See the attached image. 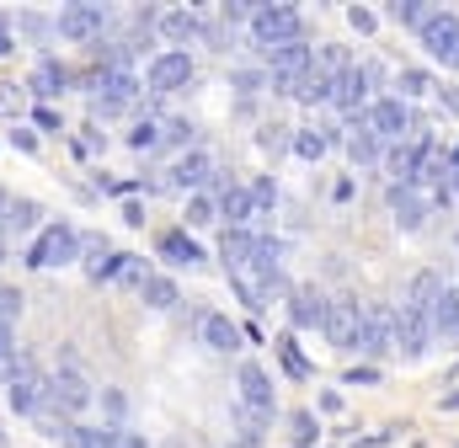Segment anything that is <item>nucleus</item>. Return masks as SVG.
<instances>
[{
  "instance_id": "nucleus-50",
  "label": "nucleus",
  "mask_w": 459,
  "mask_h": 448,
  "mask_svg": "<svg viewBox=\"0 0 459 448\" xmlns=\"http://www.w3.org/2000/svg\"><path fill=\"white\" fill-rule=\"evenodd\" d=\"M262 80H267V69H235V86H241V91H257Z\"/></svg>"
},
{
  "instance_id": "nucleus-5",
  "label": "nucleus",
  "mask_w": 459,
  "mask_h": 448,
  "mask_svg": "<svg viewBox=\"0 0 459 448\" xmlns=\"http://www.w3.org/2000/svg\"><path fill=\"white\" fill-rule=\"evenodd\" d=\"M91 401H96V385H91V379H86L75 363H59V369L48 374V406H59L70 422H75V417H80Z\"/></svg>"
},
{
  "instance_id": "nucleus-19",
  "label": "nucleus",
  "mask_w": 459,
  "mask_h": 448,
  "mask_svg": "<svg viewBox=\"0 0 459 448\" xmlns=\"http://www.w3.org/2000/svg\"><path fill=\"white\" fill-rule=\"evenodd\" d=\"M246 273L257 278V294H262V289H278V283H283V246L257 235V257H251V267H246Z\"/></svg>"
},
{
  "instance_id": "nucleus-46",
  "label": "nucleus",
  "mask_w": 459,
  "mask_h": 448,
  "mask_svg": "<svg viewBox=\"0 0 459 448\" xmlns=\"http://www.w3.org/2000/svg\"><path fill=\"white\" fill-rule=\"evenodd\" d=\"M251 11H257V5H246V0H230V5H219V16H225L230 27H235V21H246V27H251Z\"/></svg>"
},
{
  "instance_id": "nucleus-12",
  "label": "nucleus",
  "mask_w": 459,
  "mask_h": 448,
  "mask_svg": "<svg viewBox=\"0 0 459 448\" xmlns=\"http://www.w3.org/2000/svg\"><path fill=\"white\" fill-rule=\"evenodd\" d=\"M358 353H369V358L396 353V310H390V305H364V337H358Z\"/></svg>"
},
{
  "instance_id": "nucleus-27",
  "label": "nucleus",
  "mask_w": 459,
  "mask_h": 448,
  "mask_svg": "<svg viewBox=\"0 0 459 448\" xmlns=\"http://www.w3.org/2000/svg\"><path fill=\"white\" fill-rule=\"evenodd\" d=\"M417 160H422V150H417V144H390V155H385L390 187H412V182H417Z\"/></svg>"
},
{
  "instance_id": "nucleus-3",
  "label": "nucleus",
  "mask_w": 459,
  "mask_h": 448,
  "mask_svg": "<svg viewBox=\"0 0 459 448\" xmlns=\"http://www.w3.org/2000/svg\"><path fill=\"white\" fill-rule=\"evenodd\" d=\"M433 347H439L433 315H428V310H417V305H396V353H406L412 363H422Z\"/></svg>"
},
{
  "instance_id": "nucleus-20",
  "label": "nucleus",
  "mask_w": 459,
  "mask_h": 448,
  "mask_svg": "<svg viewBox=\"0 0 459 448\" xmlns=\"http://www.w3.org/2000/svg\"><path fill=\"white\" fill-rule=\"evenodd\" d=\"M326 305H332V299H321L316 289H294V294H289V321H294V331H321V326H326Z\"/></svg>"
},
{
  "instance_id": "nucleus-30",
  "label": "nucleus",
  "mask_w": 459,
  "mask_h": 448,
  "mask_svg": "<svg viewBox=\"0 0 459 448\" xmlns=\"http://www.w3.org/2000/svg\"><path fill=\"white\" fill-rule=\"evenodd\" d=\"M439 299H444V278H439V273H417L401 305H417V310H428V315H433V305H439Z\"/></svg>"
},
{
  "instance_id": "nucleus-37",
  "label": "nucleus",
  "mask_w": 459,
  "mask_h": 448,
  "mask_svg": "<svg viewBox=\"0 0 459 448\" xmlns=\"http://www.w3.org/2000/svg\"><path fill=\"white\" fill-rule=\"evenodd\" d=\"M428 16H433L428 0H396V5H390V21H396V27H417V32H422Z\"/></svg>"
},
{
  "instance_id": "nucleus-59",
  "label": "nucleus",
  "mask_w": 459,
  "mask_h": 448,
  "mask_svg": "<svg viewBox=\"0 0 459 448\" xmlns=\"http://www.w3.org/2000/svg\"><path fill=\"white\" fill-rule=\"evenodd\" d=\"M0 107H11V86H0Z\"/></svg>"
},
{
  "instance_id": "nucleus-32",
  "label": "nucleus",
  "mask_w": 459,
  "mask_h": 448,
  "mask_svg": "<svg viewBox=\"0 0 459 448\" xmlns=\"http://www.w3.org/2000/svg\"><path fill=\"white\" fill-rule=\"evenodd\" d=\"M123 444V428L102 422V428H75L70 433V448H118Z\"/></svg>"
},
{
  "instance_id": "nucleus-17",
  "label": "nucleus",
  "mask_w": 459,
  "mask_h": 448,
  "mask_svg": "<svg viewBox=\"0 0 459 448\" xmlns=\"http://www.w3.org/2000/svg\"><path fill=\"white\" fill-rule=\"evenodd\" d=\"M235 401L251 406V411H262V417H273V379H267L262 363H241V395Z\"/></svg>"
},
{
  "instance_id": "nucleus-42",
  "label": "nucleus",
  "mask_w": 459,
  "mask_h": 448,
  "mask_svg": "<svg viewBox=\"0 0 459 448\" xmlns=\"http://www.w3.org/2000/svg\"><path fill=\"white\" fill-rule=\"evenodd\" d=\"M144 278H150V267H144L139 257H123V267H118V283H134V289H144Z\"/></svg>"
},
{
  "instance_id": "nucleus-29",
  "label": "nucleus",
  "mask_w": 459,
  "mask_h": 448,
  "mask_svg": "<svg viewBox=\"0 0 459 448\" xmlns=\"http://www.w3.org/2000/svg\"><path fill=\"white\" fill-rule=\"evenodd\" d=\"M433 331H439V342H459V289L444 283V299L433 305Z\"/></svg>"
},
{
  "instance_id": "nucleus-2",
  "label": "nucleus",
  "mask_w": 459,
  "mask_h": 448,
  "mask_svg": "<svg viewBox=\"0 0 459 448\" xmlns=\"http://www.w3.org/2000/svg\"><path fill=\"white\" fill-rule=\"evenodd\" d=\"M70 262H80V235H75V224H64V219H53V224H43L37 230V240L27 246V267H70Z\"/></svg>"
},
{
  "instance_id": "nucleus-54",
  "label": "nucleus",
  "mask_w": 459,
  "mask_h": 448,
  "mask_svg": "<svg viewBox=\"0 0 459 448\" xmlns=\"http://www.w3.org/2000/svg\"><path fill=\"white\" fill-rule=\"evenodd\" d=\"M278 134H289V128H273V123H267V128H262V150H278V144H283Z\"/></svg>"
},
{
  "instance_id": "nucleus-34",
  "label": "nucleus",
  "mask_w": 459,
  "mask_h": 448,
  "mask_svg": "<svg viewBox=\"0 0 459 448\" xmlns=\"http://www.w3.org/2000/svg\"><path fill=\"white\" fill-rule=\"evenodd\" d=\"M64 86H70V69H64V64H53V59H43V64L32 69V91H37V96H59Z\"/></svg>"
},
{
  "instance_id": "nucleus-61",
  "label": "nucleus",
  "mask_w": 459,
  "mask_h": 448,
  "mask_svg": "<svg viewBox=\"0 0 459 448\" xmlns=\"http://www.w3.org/2000/svg\"><path fill=\"white\" fill-rule=\"evenodd\" d=\"M230 448H262V444H241V438H235V444H230Z\"/></svg>"
},
{
  "instance_id": "nucleus-60",
  "label": "nucleus",
  "mask_w": 459,
  "mask_h": 448,
  "mask_svg": "<svg viewBox=\"0 0 459 448\" xmlns=\"http://www.w3.org/2000/svg\"><path fill=\"white\" fill-rule=\"evenodd\" d=\"M0 53H11V37H0Z\"/></svg>"
},
{
  "instance_id": "nucleus-55",
  "label": "nucleus",
  "mask_w": 459,
  "mask_h": 448,
  "mask_svg": "<svg viewBox=\"0 0 459 448\" xmlns=\"http://www.w3.org/2000/svg\"><path fill=\"white\" fill-rule=\"evenodd\" d=\"M37 128H59V112L53 107H37Z\"/></svg>"
},
{
  "instance_id": "nucleus-44",
  "label": "nucleus",
  "mask_w": 459,
  "mask_h": 448,
  "mask_svg": "<svg viewBox=\"0 0 459 448\" xmlns=\"http://www.w3.org/2000/svg\"><path fill=\"white\" fill-rule=\"evenodd\" d=\"M289 428H294V444H316V433H321L310 411H294V417H289Z\"/></svg>"
},
{
  "instance_id": "nucleus-35",
  "label": "nucleus",
  "mask_w": 459,
  "mask_h": 448,
  "mask_svg": "<svg viewBox=\"0 0 459 448\" xmlns=\"http://www.w3.org/2000/svg\"><path fill=\"white\" fill-rule=\"evenodd\" d=\"M139 299H144L150 310H176V283H171V278H160V273H150V278H144V289H139Z\"/></svg>"
},
{
  "instance_id": "nucleus-1",
  "label": "nucleus",
  "mask_w": 459,
  "mask_h": 448,
  "mask_svg": "<svg viewBox=\"0 0 459 448\" xmlns=\"http://www.w3.org/2000/svg\"><path fill=\"white\" fill-rule=\"evenodd\" d=\"M5 401H11V411H16V417H37V411L48 406V374L37 369V358H32V353H16L11 379H5Z\"/></svg>"
},
{
  "instance_id": "nucleus-9",
  "label": "nucleus",
  "mask_w": 459,
  "mask_h": 448,
  "mask_svg": "<svg viewBox=\"0 0 459 448\" xmlns=\"http://www.w3.org/2000/svg\"><path fill=\"white\" fill-rule=\"evenodd\" d=\"M144 80H150V91H155V96L187 91V86H193V53H187V48H160V53L150 59Z\"/></svg>"
},
{
  "instance_id": "nucleus-57",
  "label": "nucleus",
  "mask_w": 459,
  "mask_h": 448,
  "mask_svg": "<svg viewBox=\"0 0 459 448\" xmlns=\"http://www.w3.org/2000/svg\"><path fill=\"white\" fill-rule=\"evenodd\" d=\"M439 411H459V390H449V395L439 401Z\"/></svg>"
},
{
  "instance_id": "nucleus-23",
  "label": "nucleus",
  "mask_w": 459,
  "mask_h": 448,
  "mask_svg": "<svg viewBox=\"0 0 459 448\" xmlns=\"http://www.w3.org/2000/svg\"><path fill=\"white\" fill-rule=\"evenodd\" d=\"M251 214H257V203H251V187L230 182V187L219 192V219H225L230 230H251Z\"/></svg>"
},
{
  "instance_id": "nucleus-39",
  "label": "nucleus",
  "mask_w": 459,
  "mask_h": 448,
  "mask_svg": "<svg viewBox=\"0 0 459 448\" xmlns=\"http://www.w3.org/2000/svg\"><path fill=\"white\" fill-rule=\"evenodd\" d=\"M128 144H134L139 155H150V150H160V123H155V118H144V123H134V134H128Z\"/></svg>"
},
{
  "instance_id": "nucleus-41",
  "label": "nucleus",
  "mask_w": 459,
  "mask_h": 448,
  "mask_svg": "<svg viewBox=\"0 0 459 448\" xmlns=\"http://www.w3.org/2000/svg\"><path fill=\"white\" fill-rule=\"evenodd\" d=\"M396 86H401V102H412V96H428V91H433V80H428L422 69H401V80H396Z\"/></svg>"
},
{
  "instance_id": "nucleus-47",
  "label": "nucleus",
  "mask_w": 459,
  "mask_h": 448,
  "mask_svg": "<svg viewBox=\"0 0 459 448\" xmlns=\"http://www.w3.org/2000/svg\"><path fill=\"white\" fill-rule=\"evenodd\" d=\"M278 353H283V369H289L294 379H310V363H305V358H299L294 347H278Z\"/></svg>"
},
{
  "instance_id": "nucleus-10",
  "label": "nucleus",
  "mask_w": 459,
  "mask_h": 448,
  "mask_svg": "<svg viewBox=\"0 0 459 448\" xmlns=\"http://www.w3.org/2000/svg\"><path fill=\"white\" fill-rule=\"evenodd\" d=\"M417 37H422V48H428L444 69H459V16L455 11H433Z\"/></svg>"
},
{
  "instance_id": "nucleus-45",
  "label": "nucleus",
  "mask_w": 459,
  "mask_h": 448,
  "mask_svg": "<svg viewBox=\"0 0 459 448\" xmlns=\"http://www.w3.org/2000/svg\"><path fill=\"white\" fill-rule=\"evenodd\" d=\"M16 315H21V294L0 283V326H16Z\"/></svg>"
},
{
  "instance_id": "nucleus-22",
  "label": "nucleus",
  "mask_w": 459,
  "mask_h": 448,
  "mask_svg": "<svg viewBox=\"0 0 459 448\" xmlns=\"http://www.w3.org/2000/svg\"><path fill=\"white\" fill-rule=\"evenodd\" d=\"M278 91H283V96H294V102H305V107H316V102H332V80H326L316 64H310V69H299L294 80H283Z\"/></svg>"
},
{
  "instance_id": "nucleus-11",
  "label": "nucleus",
  "mask_w": 459,
  "mask_h": 448,
  "mask_svg": "<svg viewBox=\"0 0 459 448\" xmlns=\"http://www.w3.org/2000/svg\"><path fill=\"white\" fill-rule=\"evenodd\" d=\"M326 342L342 347V353H358V337H364V305L358 299H332L326 305Z\"/></svg>"
},
{
  "instance_id": "nucleus-14",
  "label": "nucleus",
  "mask_w": 459,
  "mask_h": 448,
  "mask_svg": "<svg viewBox=\"0 0 459 448\" xmlns=\"http://www.w3.org/2000/svg\"><path fill=\"white\" fill-rule=\"evenodd\" d=\"M214 176H219V166H214V155H209V150H187V155L171 166V187H182L187 198H193V192H203Z\"/></svg>"
},
{
  "instance_id": "nucleus-53",
  "label": "nucleus",
  "mask_w": 459,
  "mask_h": 448,
  "mask_svg": "<svg viewBox=\"0 0 459 448\" xmlns=\"http://www.w3.org/2000/svg\"><path fill=\"white\" fill-rule=\"evenodd\" d=\"M459 192V144L449 150V198Z\"/></svg>"
},
{
  "instance_id": "nucleus-56",
  "label": "nucleus",
  "mask_w": 459,
  "mask_h": 448,
  "mask_svg": "<svg viewBox=\"0 0 459 448\" xmlns=\"http://www.w3.org/2000/svg\"><path fill=\"white\" fill-rule=\"evenodd\" d=\"M118 448H150V444H144V433H123V444Z\"/></svg>"
},
{
  "instance_id": "nucleus-58",
  "label": "nucleus",
  "mask_w": 459,
  "mask_h": 448,
  "mask_svg": "<svg viewBox=\"0 0 459 448\" xmlns=\"http://www.w3.org/2000/svg\"><path fill=\"white\" fill-rule=\"evenodd\" d=\"M5 257H11V230L0 224V262H5Z\"/></svg>"
},
{
  "instance_id": "nucleus-16",
  "label": "nucleus",
  "mask_w": 459,
  "mask_h": 448,
  "mask_svg": "<svg viewBox=\"0 0 459 448\" xmlns=\"http://www.w3.org/2000/svg\"><path fill=\"white\" fill-rule=\"evenodd\" d=\"M390 208H396V224L401 230H422L428 214H433V198L422 187H390Z\"/></svg>"
},
{
  "instance_id": "nucleus-13",
  "label": "nucleus",
  "mask_w": 459,
  "mask_h": 448,
  "mask_svg": "<svg viewBox=\"0 0 459 448\" xmlns=\"http://www.w3.org/2000/svg\"><path fill=\"white\" fill-rule=\"evenodd\" d=\"M262 69H267V80H273V86L294 80L299 69H310V43H305V37H294V43H273V48H262Z\"/></svg>"
},
{
  "instance_id": "nucleus-18",
  "label": "nucleus",
  "mask_w": 459,
  "mask_h": 448,
  "mask_svg": "<svg viewBox=\"0 0 459 448\" xmlns=\"http://www.w3.org/2000/svg\"><path fill=\"white\" fill-rule=\"evenodd\" d=\"M332 102H337L342 112H364V107H369V75H364V64H353V69H342V75L332 80Z\"/></svg>"
},
{
  "instance_id": "nucleus-25",
  "label": "nucleus",
  "mask_w": 459,
  "mask_h": 448,
  "mask_svg": "<svg viewBox=\"0 0 459 448\" xmlns=\"http://www.w3.org/2000/svg\"><path fill=\"white\" fill-rule=\"evenodd\" d=\"M160 257H166L171 267H198V262H203V246H198L187 230H166V235H160Z\"/></svg>"
},
{
  "instance_id": "nucleus-4",
  "label": "nucleus",
  "mask_w": 459,
  "mask_h": 448,
  "mask_svg": "<svg viewBox=\"0 0 459 448\" xmlns=\"http://www.w3.org/2000/svg\"><path fill=\"white\" fill-rule=\"evenodd\" d=\"M364 123L374 128V139H380V144H406V139H412L417 112H412V102H401V96H380V102H369Z\"/></svg>"
},
{
  "instance_id": "nucleus-8",
  "label": "nucleus",
  "mask_w": 459,
  "mask_h": 448,
  "mask_svg": "<svg viewBox=\"0 0 459 448\" xmlns=\"http://www.w3.org/2000/svg\"><path fill=\"white\" fill-rule=\"evenodd\" d=\"M107 5H91V0H75L53 16V32L70 37V43H102V27H107Z\"/></svg>"
},
{
  "instance_id": "nucleus-6",
  "label": "nucleus",
  "mask_w": 459,
  "mask_h": 448,
  "mask_svg": "<svg viewBox=\"0 0 459 448\" xmlns=\"http://www.w3.org/2000/svg\"><path fill=\"white\" fill-rule=\"evenodd\" d=\"M251 37L262 43V48H273V43H294V37H305V21H299V11L294 5H257L251 11Z\"/></svg>"
},
{
  "instance_id": "nucleus-26",
  "label": "nucleus",
  "mask_w": 459,
  "mask_h": 448,
  "mask_svg": "<svg viewBox=\"0 0 459 448\" xmlns=\"http://www.w3.org/2000/svg\"><path fill=\"white\" fill-rule=\"evenodd\" d=\"M219 257H225V267H230V273H246V267H251V257H257V235H251V230H225Z\"/></svg>"
},
{
  "instance_id": "nucleus-49",
  "label": "nucleus",
  "mask_w": 459,
  "mask_h": 448,
  "mask_svg": "<svg viewBox=\"0 0 459 448\" xmlns=\"http://www.w3.org/2000/svg\"><path fill=\"white\" fill-rule=\"evenodd\" d=\"M16 27H21L27 37H48V32H53V21H43V16H21Z\"/></svg>"
},
{
  "instance_id": "nucleus-43",
  "label": "nucleus",
  "mask_w": 459,
  "mask_h": 448,
  "mask_svg": "<svg viewBox=\"0 0 459 448\" xmlns=\"http://www.w3.org/2000/svg\"><path fill=\"white\" fill-rule=\"evenodd\" d=\"M102 411H107V417H112V428H118V422L128 417V395H123V390H102Z\"/></svg>"
},
{
  "instance_id": "nucleus-48",
  "label": "nucleus",
  "mask_w": 459,
  "mask_h": 448,
  "mask_svg": "<svg viewBox=\"0 0 459 448\" xmlns=\"http://www.w3.org/2000/svg\"><path fill=\"white\" fill-rule=\"evenodd\" d=\"M348 21H353L358 32H374V27H380V16H374V11H364V5H353V11H348Z\"/></svg>"
},
{
  "instance_id": "nucleus-28",
  "label": "nucleus",
  "mask_w": 459,
  "mask_h": 448,
  "mask_svg": "<svg viewBox=\"0 0 459 448\" xmlns=\"http://www.w3.org/2000/svg\"><path fill=\"white\" fill-rule=\"evenodd\" d=\"M37 219H43V208H37L32 198H11V203H5V214H0V224L11 230V240H16V235H32V230H43Z\"/></svg>"
},
{
  "instance_id": "nucleus-24",
  "label": "nucleus",
  "mask_w": 459,
  "mask_h": 448,
  "mask_svg": "<svg viewBox=\"0 0 459 448\" xmlns=\"http://www.w3.org/2000/svg\"><path fill=\"white\" fill-rule=\"evenodd\" d=\"M80 267H86V278H96V283H102V278H118L123 257L96 235V240H80Z\"/></svg>"
},
{
  "instance_id": "nucleus-15",
  "label": "nucleus",
  "mask_w": 459,
  "mask_h": 448,
  "mask_svg": "<svg viewBox=\"0 0 459 448\" xmlns=\"http://www.w3.org/2000/svg\"><path fill=\"white\" fill-rule=\"evenodd\" d=\"M193 331H198V342H203L209 353H235V347H241V326H235L230 315H219V310H203V315L193 321Z\"/></svg>"
},
{
  "instance_id": "nucleus-52",
  "label": "nucleus",
  "mask_w": 459,
  "mask_h": 448,
  "mask_svg": "<svg viewBox=\"0 0 459 448\" xmlns=\"http://www.w3.org/2000/svg\"><path fill=\"white\" fill-rule=\"evenodd\" d=\"M11 139H16V144H21V150H27V155H32V150H37V134H32V128H11Z\"/></svg>"
},
{
  "instance_id": "nucleus-21",
  "label": "nucleus",
  "mask_w": 459,
  "mask_h": 448,
  "mask_svg": "<svg viewBox=\"0 0 459 448\" xmlns=\"http://www.w3.org/2000/svg\"><path fill=\"white\" fill-rule=\"evenodd\" d=\"M155 27H160V37H166L171 48H187L193 37H203V16H198V11H160Z\"/></svg>"
},
{
  "instance_id": "nucleus-7",
  "label": "nucleus",
  "mask_w": 459,
  "mask_h": 448,
  "mask_svg": "<svg viewBox=\"0 0 459 448\" xmlns=\"http://www.w3.org/2000/svg\"><path fill=\"white\" fill-rule=\"evenodd\" d=\"M134 96H139V75L134 69H96V96H91L96 118H118L123 107H134Z\"/></svg>"
},
{
  "instance_id": "nucleus-36",
  "label": "nucleus",
  "mask_w": 459,
  "mask_h": 448,
  "mask_svg": "<svg viewBox=\"0 0 459 448\" xmlns=\"http://www.w3.org/2000/svg\"><path fill=\"white\" fill-rule=\"evenodd\" d=\"M219 219V198L214 192H193L187 198V230H203V224H214Z\"/></svg>"
},
{
  "instance_id": "nucleus-31",
  "label": "nucleus",
  "mask_w": 459,
  "mask_h": 448,
  "mask_svg": "<svg viewBox=\"0 0 459 448\" xmlns=\"http://www.w3.org/2000/svg\"><path fill=\"white\" fill-rule=\"evenodd\" d=\"M348 155H353L358 166H374V160L385 155V144L374 139V128H369V123H358V128L348 134Z\"/></svg>"
},
{
  "instance_id": "nucleus-51",
  "label": "nucleus",
  "mask_w": 459,
  "mask_h": 448,
  "mask_svg": "<svg viewBox=\"0 0 459 448\" xmlns=\"http://www.w3.org/2000/svg\"><path fill=\"white\" fill-rule=\"evenodd\" d=\"M348 385H380V369H369V363L364 369H348Z\"/></svg>"
},
{
  "instance_id": "nucleus-33",
  "label": "nucleus",
  "mask_w": 459,
  "mask_h": 448,
  "mask_svg": "<svg viewBox=\"0 0 459 448\" xmlns=\"http://www.w3.org/2000/svg\"><path fill=\"white\" fill-rule=\"evenodd\" d=\"M310 64H316L326 80H337L342 69H353V59H348V48H342V43H321V48L310 53Z\"/></svg>"
},
{
  "instance_id": "nucleus-40",
  "label": "nucleus",
  "mask_w": 459,
  "mask_h": 448,
  "mask_svg": "<svg viewBox=\"0 0 459 448\" xmlns=\"http://www.w3.org/2000/svg\"><path fill=\"white\" fill-rule=\"evenodd\" d=\"M160 123V144H187L193 150V123H182V118H155Z\"/></svg>"
},
{
  "instance_id": "nucleus-38",
  "label": "nucleus",
  "mask_w": 459,
  "mask_h": 448,
  "mask_svg": "<svg viewBox=\"0 0 459 448\" xmlns=\"http://www.w3.org/2000/svg\"><path fill=\"white\" fill-rule=\"evenodd\" d=\"M294 150H299L305 160H321V155L332 150V134H326V128H299V134H294Z\"/></svg>"
}]
</instances>
